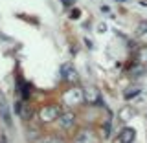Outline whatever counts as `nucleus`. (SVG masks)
Instances as JSON below:
<instances>
[{
	"label": "nucleus",
	"instance_id": "nucleus-1",
	"mask_svg": "<svg viewBox=\"0 0 147 143\" xmlns=\"http://www.w3.org/2000/svg\"><path fill=\"white\" fill-rule=\"evenodd\" d=\"M0 116H2L4 119V123L9 127L11 125V116H9V108H7V103H6V99H4V95L0 94Z\"/></svg>",
	"mask_w": 147,
	"mask_h": 143
},
{
	"label": "nucleus",
	"instance_id": "nucleus-2",
	"mask_svg": "<svg viewBox=\"0 0 147 143\" xmlns=\"http://www.w3.org/2000/svg\"><path fill=\"white\" fill-rule=\"evenodd\" d=\"M134 136H136V132L132 130V128H123L121 132H119V141L121 143H132V140H134Z\"/></svg>",
	"mask_w": 147,
	"mask_h": 143
},
{
	"label": "nucleus",
	"instance_id": "nucleus-3",
	"mask_svg": "<svg viewBox=\"0 0 147 143\" xmlns=\"http://www.w3.org/2000/svg\"><path fill=\"white\" fill-rule=\"evenodd\" d=\"M59 116L57 112V107H48L42 110V114H40V117H42V121H52V119H55Z\"/></svg>",
	"mask_w": 147,
	"mask_h": 143
},
{
	"label": "nucleus",
	"instance_id": "nucleus-4",
	"mask_svg": "<svg viewBox=\"0 0 147 143\" xmlns=\"http://www.w3.org/2000/svg\"><path fill=\"white\" fill-rule=\"evenodd\" d=\"M81 97H83V92L76 88V90H72V92L66 94V103H79Z\"/></svg>",
	"mask_w": 147,
	"mask_h": 143
},
{
	"label": "nucleus",
	"instance_id": "nucleus-5",
	"mask_svg": "<svg viewBox=\"0 0 147 143\" xmlns=\"http://www.w3.org/2000/svg\"><path fill=\"white\" fill-rule=\"evenodd\" d=\"M59 121H61L63 127H70L74 123V114L72 112H64L63 116H59Z\"/></svg>",
	"mask_w": 147,
	"mask_h": 143
},
{
	"label": "nucleus",
	"instance_id": "nucleus-6",
	"mask_svg": "<svg viewBox=\"0 0 147 143\" xmlns=\"http://www.w3.org/2000/svg\"><path fill=\"white\" fill-rule=\"evenodd\" d=\"M61 73H63L64 79H68V81H74V79H76V72H74V68L68 66V64H66V66H63Z\"/></svg>",
	"mask_w": 147,
	"mask_h": 143
},
{
	"label": "nucleus",
	"instance_id": "nucleus-7",
	"mask_svg": "<svg viewBox=\"0 0 147 143\" xmlns=\"http://www.w3.org/2000/svg\"><path fill=\"white\" fill-rule=\"evenodd\" d=\"M138 61L144 62V64H147V48H144V50L140 52V55H138Z\"/></svg>",
	"mask_w": 147,
	"mask_h": 143
},
{
	"label": "nucleus",
	"instance_id": "nucleus-8",
	"mask_svg": "<svg viewBox=\"0 0 147 143\" xmlns=\"http://www.w3.org/2000/svg\"><path fill=\"white\" fill-rule=\"evenodd\" d=\"M138 92H140V88H138V86H136V88H131V90H127V92H125V97H127V99H131L132 95H136V94H138Z\"/></svg>",
	"mask_w": 147,
	"mask_h": 143
},
{
	"label": "nucleus",
	"instance_id": "nucleus-9",
	"mask_svg": "<svg viewBox=\"0 0 147 143\" xmlns=\"http://www.w3.org/2000/svg\"><path fill=\"white\" fill-rule=\"evenodd\" d=\"M63 4H64V6H72L74 0H63Z\"/></svg>",
	"mask_w": 147,
	"mask_h": 143
},
{
	"label": "nucleus",
	"instance_id": "nucleus-10",
	"mask_svg": "<svg viewBox=\"0 0 147 143\" xmlns=\"http://www.w3.org/2000/svg\"><path fill=\"white\" fill-rule=\"evenodd\" d=\"M0 143H6V141H4V140H0Z\"/></svg>",
	"mask_w": 147,
	"mask_h": 143
},
{
	"label": "nucleus",
	"instance_id": "nucleus-11",
	"mask_svg": "<svg viewBox=\"0 0 147 143\" xmlns=\"http://www.w3.org/2000/svg\"><path fill=\"white\" fill-rule=\"evenodd\" d=\"M118 2H123V0H118Z\"/></svg>",
	"mask_w": 147,
	"mask_h": 143
}]
</instances>
